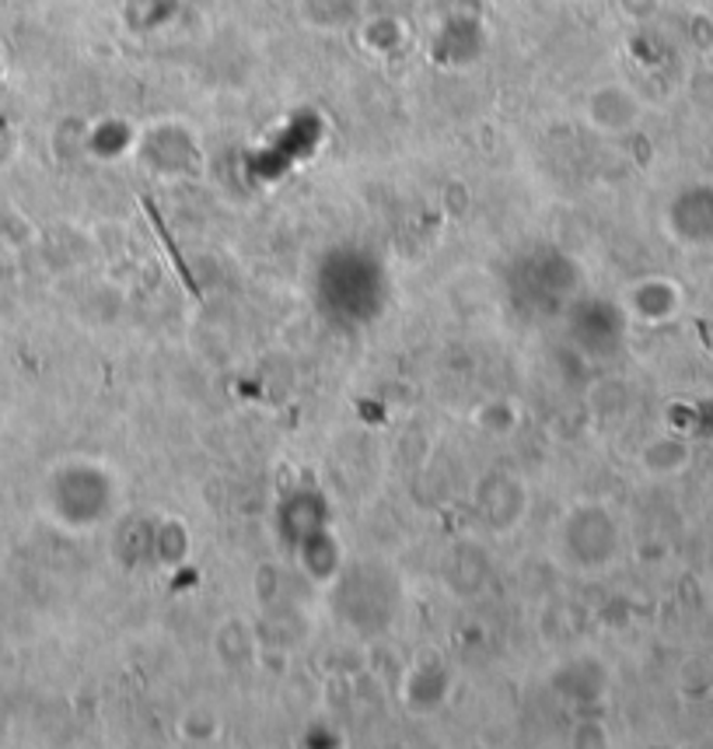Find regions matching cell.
<instances>
[{
    "mask_svg": "<svg viewBox=\"0 0 713 749\" xmlns=\"http://www.w3.org/2000/svg\"><path fill=\"white\" fill-rule=\"evenodd\" d=\"M609 519L595 505H581L563 519L560 525V543L566 550V564L574 571H595L606 564V557H612V543H598L595 533L606 529Z\"/></svg>",
    "mask_w": 713,
    "mask_h": 749,
    "instance_id": "obj_1",
    "label": "cell"
}]
</instances>
